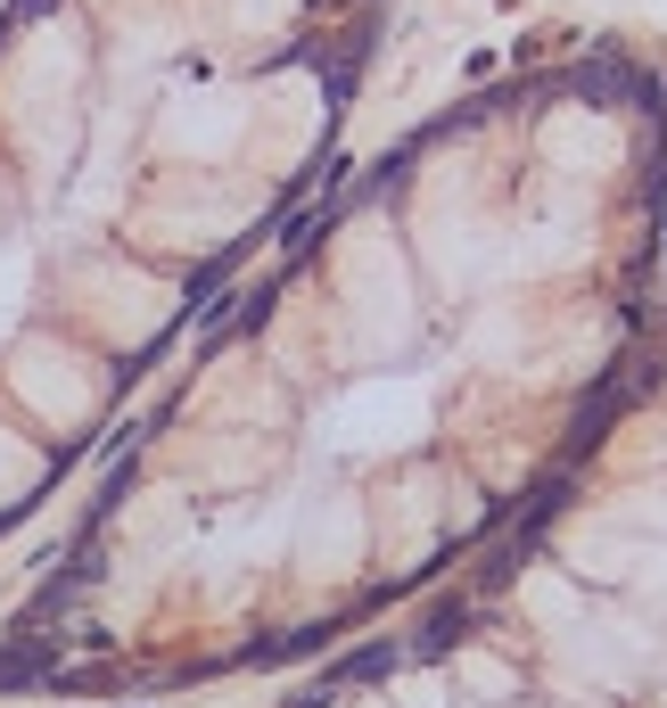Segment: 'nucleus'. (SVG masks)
Returning a JSON list of instances; mask_svg holds the SVG:
<instances>
[{"mask_svg": "<svg viewBox=\"0 0 667 708\" xmlns=\"http://www.w3.org/2000/svg\"><path fill=\"white\" fill-rule=\"evenodd\" d=\"M667 264V75L552 50L371 165L206 330L50 577L58 684L273 659L462 577L560 486Z\"/></svg>", "mask_w": 667, "mask_h": 708, "instance_id": "nucleus-1", "label": "nucleus"}, {"mask_svg": "<svg viewBox=\"0 0 667 708\" xmlns=\"http://www.w3.org/2000/svg\"><path fill=\"white\" fill-rule=\"evenodd\" d=\"M380 0H9L0 511L322 174Z\"/></svg>", "mask_w": 667, "mask_h": 708, "instance_id": "nucleus-2", "label": "nucleus"}, {"mask_svg": "<svg viewBox=\"0 0 667 708\" xmlns=\"http://www.w3.org/2000/svg\"><path fill=\"white\" fill-rule=\"evenodd\" d=\"M305 708H667V322L545 503Z\"/></svg>", "mask_w": 667, "mask_h": 708, "instance_id": "nucleus-3", "label": "nucleus"}]
</instances>
